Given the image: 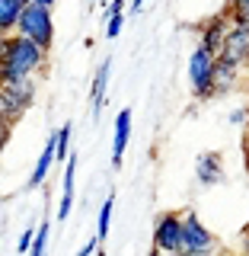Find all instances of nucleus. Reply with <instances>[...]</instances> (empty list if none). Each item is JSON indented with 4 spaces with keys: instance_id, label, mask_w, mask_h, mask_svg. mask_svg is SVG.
<instances>
[{
    "instance_id": "obj_5",
    "label": "nucleus",
    "mask_w": 249,
    "mask_h": 256,
    "mask_svg": "<svg viewBox=\"0 0 249 256\" xmlns=\"http://www.w3.org/2000/svg\"><path fill=\"white\" fill-rule=\"evenodd\" d=\"M154 250L163 256H176L186 250L182 244V212H160L154 221Z\"/></svg>"
},
{
    "instance_id": "obj_2",
    "label": "nucleus",
    "mask_w": 249,
    "mask_h": 256,
    "mask_svg": "<svg viewBox=\"0 0 249 256\" xmlns=\"http://www.w3.org/2000/svg\"><path fill=\"white\" fill-rule=\"evenodd\" d=\"M35 93H38L35 77L3 80V84H0V118H6V122L16 125V122H19V118L32 109V102H35Z\"/></svg>"
},
{
    "instance_id": "obj_10",
    "label": "nucleus",
    "mask_w": 249,
    "mask_h": 256,
    "mask_svg": "<svg viewBox=\"0 0 249 256\" xmlns=\"http://www.w3.org/2000/svg\"><path fill=\"white\" fill-rule=\"evenodd\" d=\"M128 141H131V109H122L115 116V134H112V166H122Z\"/></svg>"
},
{
    "instance_id": "obj_6",
    "label": "nucleus",
    "mask_w": 249,
    "mask_h": 256,
    "mask_svg": "<svg viewBox=\"0 0 249 256\" xmlns=\"http://www.w3.org/2000/svg\"><path fill=\"white\" fill-rule=\"evenodd\" d=\"M182 244L186 250H218V237L192 208L182 212Z\"/></svg>"
},
{
    "instance_id": "obj_25",
    "label": "nucleus",
    "mask_w": 249,
    "mask_h": 256,
    "mask_svg": "<svg viewBox=\"0 0 249 256\" xmlns=\"http://www.w3.org/2000/svg\"><path fill=\"white\" fill-rule=\"evenodd\" d=\"M176 256H218V250H182Z\"/></svg>"
},
{
    "instance_id": "obj_30",
    "label": "nucleus",
    "mask_w": 249,
    "mask_h": 256,
    "mask_svg": "<svg viewBox=\"0 0 249 256\" xmlns=\"http://www.w3.org/2000/svg\"><path fill=\"white\" fill-rule=\"evenodd\" d=\"M246 228H249V224H246Z\"/></svg>"
},
{
    "instance_id": "obj_11",
    "label": "nucleus",
    "mask_w": 249,
    "mask_h": 256,
    "mask_svg": "<svg viewBox=\"0 0 249 256\" xmlns=\"http://www.w3.org/2000/svg\"><path fill=\"white\" fill-rule=\"evenodd\" d=\"M74 180H77V154L67 157L61 176V205H58V221H67L70 208H74Z\"/></svg>"
},
{
    "instance_id": "obj_27",
    "label": "nucleus",
    "mask_w": 249,
    "mask_h": 256,
    "mask_svg": "<svg viewBox=\"0 0 249 256\" xmlns=\"http://www.w3.org/2000/svg\"><path fill=\"white\" fill-rule=\"evenodd\" d=\"M32 4H38V6H48V10H51V6L58 4V0H32Z\"/></svg>"
},
{
    "instance_id": "obj_9",
    "label": "nucleus",
    "mask_w": 249,
    "mask_h": 256,
    "mask_svg": "<svg viewBox=\"0 0 249 256\" xmlns=\"http://www.w3.org/2000/svg\"><path fill=\"white\" fill-rule=\"evenodd\" d=\"M195 180L198 186H221L224 182V154L221 150H205L195 160Z\"/></svg>"
},
{
    "instance_id": "obj_20",
    "label": "nucleus",
    "mask_w": 249,
    "mask_h": 256,
    "mask_svg": "<svg viewBox=\"0 0 249 256\" xmlns=\"http://www.w3.org/2000/svg\"><path fill=\"white\" fill-rule=\"evenodd\" d=\"M125 29V13H112L106 16V38H118Z\"/></svg>"
},
{
    "instance_id": "obj_21",
    "label": "nucleus",
    "mask_w": 249,
    "mask_h": 256,
    "mask_svg": "<svg viewBox=\"0 0 249 256\" xmlns=\"http://www.w3.org/2000/svg\"><path fill=\"white\" fill-rule=\"evenodd\" d=\"M32 240H35V228H26L19 234V244H16V253H29L32 250Z\"/></svg>"
},
{
    "instance_id": "obj_23",
    "label": "nucleus",
    "mask_w": 249,
    "mask_h": 256,
    "mask_svg": "<svg viewBox=\"0 0 249 256\" xmlns=\"http://www.w3.org/2000/svg\"><path fill=\"white\" fill-rule=\"evenodd\" d=\"M230 125H237V128H246V125H249V109H246V106L234 109V112H230Z\"/></svg>"
},
{
    "instance_id": "obj_17",
    "label": "nucleus",
    "mask_w": 249,
    "mask_h": 256,
    "mask_svg": "<svg viewBox=\"0 0 249 256\" xmlns=\"http://www.w3.org/2000/svg\"><path fill=\"white\" fill-rule=\"evenodd\" d=\"M112 208H115V196H106V202L99 208V218H96V237L106 240L109 237V228H112Z\"/></svg>"
},
{
    "instance_id": "obj_22",
    "label": "nucleus",
    "mask_w": 249,
    "mask_h": 256,
    "mask_svg": "<svg viewBox=\"0 0 249 256\" xmlns=\"http://www.w3.org/2000/svg\"><path fill=\"white\" fill-rule=\"evenodd\" d=\"M13 122H6V118H0V154L6 150V144H10V138H13Z\"/></svg>"
},
{
    "instance_id": "obj_13",
    "label": "nucleus",
    "mask_w": 249,
    "mask_h": 256,
    "mask_svg": "<svg viewBox=\"0 0 249 256\" xmlns=\"http://www.w3.org/2000/svg\"><path fill=\"white\" fill-rule=\"evenodd\" d=\"M240 77H243V70L218 58V64H214V96H227V93H234V90H237V84H240Z\"/></svg>"
},
{
    "instance_id": "obj_4",
    "label": "nucleus",
    "mask_w": 249,
    "mask_h": 256,
    "mask_svg": "<svg viewBox=\"0 0 249 256\" xmlns=\"http://www.w3.org/2000/svg\"><path fill=\"white\" fill-rule=\"evenodd\" d=\"M214 64H218V54L208 52V48L195 45L189 54V84H192V96L198 102L214 100Z\"/></svg>"
},
{
    "instance_id": "obj_3",
    "label": "nucleus",
    "mask_w": 249,
    "mask_h": 256,
    "mask_svg": "<svg viewBox=\"0 0 249 256\" xmlns=\"http://www.w3.org/2000/svg\"><path fill=\"white\" fill-rule=\"evenodd\" d=\"M16 32L26 36L29 42H35L38 48L51 52L54 48V16H51V10L26 0V6H22V13H19V22H16Z\"/></svg>"
},
{
    "instance_id": "obj_1",
    "label": "nucleus",
    "mask_w": 249,
    "mask_h": 256,
    "mask_svg": "<svg viewBox=\"0 0 249 256\" xmlns=\"http://www.w3.org/2000/svg\"><path fill=\"white\" fill-rule=\"evenodd\" d=\"M48 68V52L29 42L19 32L6 36V80H22V77H38Z\"/></svg>"
},
{
    "instance_id": "obj_16",
    "label": "nucleus",
    "mask_w": 249,
    "mask_h": 256,
    "mask_svg": "<svg viewBox=\"0 0 249 256\" xmlns=\"http://www.w3.org/2000/svg\"><path fill=\"white\" fill-rule=\"evenodd\" d=\"M70 134H74V125L70 122H64L58 132H54V157H58L61 164H67V157H70Z\"/></svg>"
},
{
    "instance_id": "obj_15",
    "label": "nucleus",
    "mask_w": 249,
    "mask_h": 256,
    "mask_svg": "<svg viewBox=\"0 0 249 256\" xmlns=\"http://www.w3.org/2000/svg\"><path fill=\"white\" fill-rule=\"evenodd\" d=\"M22 6H26V0H0V38L16 32V22H19Z\"/></svg>"
},
{
    "instance_id": "obj_19",
    "label": "nucleus",
    "mask_w": 249,
    "mask_h": 256,
    "mask_svg": "<svg viewBox=\"0 0 249 256\" xmlns=\"http://www.w3.org/2000/svg\"><path fill=\"white\" fill-rule=\"evenodd\" d=\"M48 234H51V224H48V221H42V224L35 228V240H32V250H29V256H45Z\"/></svg>"
},
{
    "instance_id": "obj_29",
    "label": "nucleus",
    "mask_w": 249,
    "mask_h": 256,
    "mask_svg": "<svg viewBox=\"0 0 249 256\" xmlns=\"http://www.w3.org/2000/svg\"><path fill=\"white\" fill-rule=\"evenodd\" d=\"M147 256H163V253H160V250H154V246H150V253Z\"/></svg>"
},
{
    "instance_id": "obj_14",
    "label": "nucleus",
    "mask_w": 249,
    "mask_h": 256,
    "mask_svg": "<svg viewBox=\"0 0 249 256\" xmlns=\"http://www.w3.org/2000/svg\"><path fill=\"white\" fill-rule=\"evenodd\" d=\"M109 74H112V61L106 58L96 68L93 74V86H90V102H93V116H99L102 106H106V90H109Z\"/></svg>"
},
{
    "instance_id": "obj_18",
    "label": "nucleus",
    "mask_w": 249,
    "mask_h": 256,
    "mask_svg": "<svg viewBox=\"0 0 249 256\" xmlns=\"http://www.w3.org/2000/svg\"><path fill=\"white\" fill-rule=\"evenodd\" d=\"M224 13L234 22H246L249 26V0H227V4H224Z\"/></svg>"
},
{
    "instance_id": "obj_26",
    "label": "nucleus",
    "mask_w": 249,
    "mask_h": 256,
    "mask_svg": "<svg viewBox=\"0 0 249 256\" xmlns=\"http://www.w3.org/2000/svg\"><path fill=\"white\" fill-rule=\"evenodd\" d=\"M243 160H246V170H249V125H246V138H243Z\"/></svg>"
},
{
    "instance_id": "obj_28",
    "label": "nucleus",
    "mask_w": 249,
    "mask_h": 256,
    "mask_svg": "<svg viewBox=\"0 0 249 256\" xmlns=\"http://www.w3.org/2000/svg\"><path fill=\"white\" fill-rule=\"evenodd\" d=\"M144 4H147V0H131V10H134V13L144 10Z\"/></svg>"
},
{
    "instance_id": "obj_24",
    "label": "nucleus",
    "mask_w": 249,
    "mask_h": 256,
    "mask_svg": "<svg viewBox=\"0 0 249 256\" xmlns=\"http://www.w3.org/2000/svg\"><path fill=\"white\" fill-rule=\"evenodd\" d=\"M99 244H102L99 237H90V240H86V244H83V246L77 250V256H93L96 250H99Z\"/></svg>"
},
{
    "instance_id": "obj_12",
    "label": "nucleus",
    "mask_w": 249,
    "mask_h": 256,
    "mask_svg": "<svg viewBox=\"0 0 249 256\" xmlns=\"http://www.w3.org/2000/svg\"><path fill=\"white\" fill-rule=\"evenodd\" d=\"M54 132H51V138L45 141V148H42V154H38V160H35V166H32V173H29V182L26 186L29 189H38L42 182L48 180V173H51V166H54Z\"/></svg>"
},
{
    "instance_id": "obj_7",
    "label": "nucleus",
    "mask_w": 249,
    "mask_h": 256,
    "mask_svg": "<svg viewBox=\"0 0 249 256\" xmlns=\"http://www.w3.org/2000/svg\"><path fill=\"white\" fill-rule=\"evenodd\" d=\"M218 58L227 61V64H234V68H240V70L249 68V26H246V22H234V26H230Z\"/></svg>"
},
{
    "instance_id": "obj_8",
    "label": "nucleus",
    "mask_w": 249,
    "mask_h": 256,
    "mask_svg": "<svg viewBox=\"0 0 249 256\" xmlns=\"http://www.w3.org/2000/svg\"><path fill=\"white\" fill-rule=\"evenodd\" d=\"M230 26H234V20H230L224 10L208 16V20H202L198 22V45L208 48V52H214V54H221V45H224V38H227Z\"/></svg>"
}]
</instances>
